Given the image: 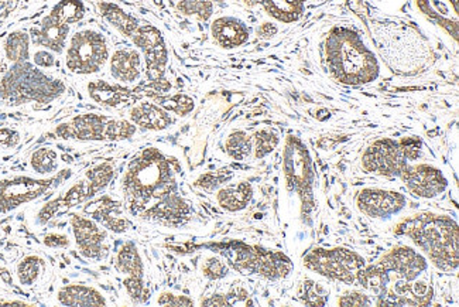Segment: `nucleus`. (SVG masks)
<instances>
[{
  "mask_svg": "<svg viewBox=\"0 0 459 307\" xmlns=\"http://www.w3.org/2000/svg\"><path fill=\"white\" fill-rule=\"evenodd\" d=\"M252 184L247 183V181L225 186V188L220 189L217 194L220 207L228 211V213H238V211L245 210L252 201Z\"/></svg>",
  "mask_w": 459,
  "mask_h": 307,
  "instance_id": "bb28decb",
  "label": "nucleus"
},
{
  "mask_svg": "<svg viewBox=\"0 0 459 307\" xmlns=\"http://www.w3.org/2000/svg\"><path fill=\"white\" fill-rule=\"evenodd\" d=\"M64 83L47 77L46 74L24 61L16 63L0 83V95L11 105H22L29 101L50 102L63 94Z\"/></svg>",
  "mask_w": 459,
  "mask_h": 307,
  "instance_id": "20e7f679",
  "label": "nucleus"
},
{
  "mask_svg": "<svg viewBox=\"0 0 459 307\" xmlns=\"http://www.w3.org/2000/svg\"><path fill=\"white\" fill-rule=\"evenodd\" d=\"M423 144L419 137L379 139L373 142L362 154V167L367 173L382 178H399L409 164L414 163L421 154Z\"/></svg>",
  "mask_w": 459,
  "mask_h": 307,
  "instance_id": "39448f33",
  "label": "nucleus"
},
{
  "mask_svg": "<svg viewBox=\"0 0 459 307\" xmlns=\"http://www.w3.org/2000/svg\"><path fill=\"white\" fill-rule=\"evenodd\" d=\"M211 34L220 48L232 50L247 44L250 39V31L245 22L238 17H218L211 24Z\"/></svg>",
  "mask_w": 459,
  "mask_h": 307,
  "instance_id": "6ab92c4d",
  "label": "nucleus"
},
{
  "mask_svg": "<svg viewBox=\"0 0 459 307\" xmlns=\"http://www.w3.org/2000/svg\"><path fill=\"white\" fill-rule=\"evenodd\" d=\"M122 204L114 200L109 196H102L97 200L90 201L83 213L91 215V218L97 221L107 231L115 234H124L129 230L130 221L122 215Z\"/></svg>",
  "mask_w": 459,
  "mask_h": 307,
  "instance_id": "a211bd4d",
  "label": "nucleus"
},
{
  "mask_svg": "<svg viewBox=\"0 0 459 307\" xmlns=\"http://www.w3.org/2000/svg\"><path fill=\"white\" fill-rule=\"evenodd\" d=\"M130 122L142 127L144 130H153V132H160L173 125V118L170 112H167L164 108L159 104H153L149 101L140 102L130 110Z\"/></svg>",
  "mask_w": 459,
  "mask_h": 307,
  "instance_id": "412c9836",
  "label": "nucleus"
},
{
  "mask_svg": "<svg viewBox=\"0 0 459 307\" xmlns=\"http://www.w3.org/2000/svg\"><path fill=\"white\" fill-rule=\"evenodd\" d=\"M159 306H194L193 299L184 294H176L173 292H163L157 299Z\"/></svg>",
  "mask_w": 459,
  "mask_h": 307,
  "instance_id": "a19ab883",
  "label": "nucleus"
},
{
  "mask_svg": "<svg viewBox=\"0 0 459 307\" xmlns=\"http://www.w3.org/2000/svg\"><path fill=\"white\" fill-rule=\"evenodd\" d=\"M407 206V198L399 191L385 189H363L356 196V207L363 215L369 218L393 217Z\"/></svg>",
  "mask_w": 459,
  "mask_h": 307,
  "instance_id": "2eb2a0df",
  "label": "nucleus"
},
{
  "mask_svg": "<svg viewBox=\"0 0 459 307\" xmlns=\"http://www.w3.org/2000/svg\"><path fill=\"white\" fill-rule=\"evenodd\" d=\"M44 260L37 255H29L17 265V277L23 286H30L40 277Z\"/></svg>",
  "mask_w": 459,
  "mask_h": 307,
  "instance_id": "f704fd0d",
  "label": "nucleus"
},
{
  "mask_svg": "<svg viewBox=\"0 0 459 307\" xmlns=\"http://www.w3.org/2000/svg\"><path fill=\"white\" fill-rule=\"evenodd\" d=\"M58 302L64 306H107L104 294L95 287L87 285H68L61 287L57 294Z\"/></svg>",
  "mask_w": 459,
  "mask_h": 307,
  "instance_id": "a878e982",
  "label": "nucleus"
},
{
  "mask_svg": "<svg viewBox=\"0 0 459 307\" xmlns=\"http://www.w3.org/2000/svg\"><path fill=\"white\" fill-rule=\"evenodd\" d=\"M304 265L310 271L316 272L330 281L353 285L358 284V277L363 268L367 267V262L355 250L345 248H316L304 257Z\"/></svg>",
  "mask_w": 459,
  "mask_h": 307,
  "instance_id": "0eeeda50",
  "label": "nucleus"
},
{
  "mask_svg": "<svg viewBox=\"0 0 459 307\" xmlns=\"http://www.w3.org/2000/svg\"><path fill=\"white\" fill-rule=\"evenodd\" d=\"M108 58L109 48L104 34L85 29L71 37L65 54V66L71 73L90 75L100 71Z\"/></svg>",
  "mask_w": 459,
  "mask_h": 307,
  "instance_id": "6e6552de",
  "label": "nucleus"
},
{
  "mask_svg": "<svg viewBox=\"0 0 459 307\" xmlns=\"http://www.w3.org/2000/svg\"><path fill=\"white\" fill-rule=\"evenodd\" d=\"M43 242L48 248H67L70 245V240H68L67 235L57 234V232L46 235Z\"/></svg>",
  "mask_w": 459,
  "mask_h": 307,
  "instance_id": "a18cd8bd",
  "label": "nucleus"
},
{
  "mask_svg": "<svg viewBox=\"0 0 459 307\" xmlns=\"http://www.w3.org/2000/svg\"><path fill=\"white\" fill-rule=\"evenodd\" d=\"M180 164L156 147L139 152L127 164L122 179L125 208L144 220L146 214L177 193Z\"/></svg>",
  "mask_w": 459,
  "mask_h": 307,
  "instance_id": "f257e3e1",
  "label": "nucleus"
},
{
  "mask_svg": "<svg viewBox=\"0 0 459 307\" xmlns=\"http://www.w3.org/2000/svg\"><path fill=\"white\" fill-rule=\"evenodd\" d=\"M293 264L283 252L257 248L256 275L269 281H279L290 276Z\"/></svg>",
  "mask_w": 459,
  "mask_h": 307,
  "instance_id": "5701e85b",
  "label": "nucleus"
},
{
  "mask_svg": "<svg viewBox=\"0 0 459 307\" xmlns=\"http://www.w3.org/2000/svg\"><path fill=\"white\" fill-rule=\"evenodd\" d=\"M110 74L120 83H134L142 75V56L136 48H119L110 57Z\"/></svg>",
  "mask_w": 459,
  "mask_h": 307,
  "instance_id": "4be33fe9",
  "label": "nucleus"
},
{
  "mask_svg": "<svg viewBox=\"0 0 459 307\" xmlns=\"http://www.w3.org/2000/svg\"><path fill=\"white\" fill-rule=\"evenodd\" d=\"M30 166L39 174L56 173L58 169L57 152L51 147H41L31 154Z\"/></svg>",
  "mask_w": 459,
  "mask_h": 307,
  "instance_id": "72a5a7b5",
  "label": "nucleus"
},
{
  "mask_svg": "<svg viewBox=\"0 0 459 307\" xmlns=\"http://www.w3.org/2000/svg\"><path fill=\"white\" fill-rule=\"evenodd\" d=\"M409 193L420 198H436L448 188L443 171L429 163L409 164L399 176Z\"/></svg>",
  "mask_w": 459,
  "mask_h": 307,
  "instance_id": "9b49d317",
  "label": "nucleus"
},
{
  "mask_svg": "<svg viewBox=\"0 0 459 307\" xmlns=\"http://www.w3.org/2000/svg\"><path fill=\"white\" fill-rule=\"evenodd\" d=\"M71 171H63L54 178L31 179L26 176L0 180V213L14 210L41 197L47 191L70 179Z\"/></svg>",
  "mask_w": 459,
  "mask_h": 307,
  "instance_id": "1a4fd4ad",
  "label": "nucleus"
},
{
  "mask_svg": "<svg viewBox=\"0 0 459 307\" xmlns=\"http://www.w3.org/2000/svg\"><path fill=\"white\" fill-rule=\"evenodd\" d=\"M232 179V174L228 171H215V173H205L195 181L196 188L203 190L212 191L220 189L221 186Z\"/></svg>",
  "mask_w": 459,
  "mask_h": 307,
  "instance_id": "58836bf2",
  "label": "nucleus"
},
{
  "mask_svg": "<svg viewBox=\"0 0 459 307\" xmlns=\"http://www.w3.org/2000/svg\"><path fill=\"white\" fill-rule=\"evenodd\" d=\"M212 2H225V0H212Z\"/></svg>",
  "mask_w": 459,
  "mask_h": 307,
  "instance_id": "09e8293b",
  "label": "nucleus"
},
{
  "mask_svg": "<svg viewBox=\"0 0 459 307\" xmlns=\"http://www.w3.org/2000/svg\"><path fill=\"white\" fill-rule=\"evenodd\" d=\"M252 142L255 159H264L272 152L276 151L280 144V137L274 130L264 127V129L256 130L252 135Z\"/></svg>",
  "mask_w": 459,
  "mask_h": 307,
  "instance_id": "473e14b6",
  "label": "nucleus"
},
{
  "mask_svg": "<svg viewBox=\"0 0 459 307\" xmlns=\"http://www.w3.org/2000/svg\"><path fill=\"white\" fill-rule=\"evenodd\" d=\"M323 287L313 281L304 282V302L311 306H324L325 299H324Z\"/></svg>",
  "mask_w": 459,
  "mask_h": 307,
  "instance_id": "ea45409f",
  "label": "nucleus"
},
{
  "mask_svg": "<svg viewBox=\"0 0 459 307\" xmlns=\"http://www.w3.org/2000/svg\"><path fill=\"white\" fill-rule=\"evenodd\" d=\"M159 105L167 112H173L177 117H186L193 112L195 108V101L186 94H176L171 97L161 98L159 100Z\"/></svg>",
  "mask_w": 459,
  "mask_h": 307,
  "instance_id": "e433bc0d",
  "label": "nucleus"
},
{
  "mask_svg": "<svg viewBox=\"0 0 459 307\" xmlns=\"http://www.w3.org/2000/svg\"><path fill=\"white\" fill-rule=\"evenodd\" d=\"M177 11L184 16L196 17L198 21L208 22L213 14L212 0H180Z\"/></svg>",
  "mask_w": 459,
  "mask_h": 307,
  "instance_id": "c9c22d12",
  "label": "nucleus"
},
{
  "mask_svg": "<svg viewBox=\"0 0 459 307\" xmlns=\"http://www.w3.org/2000/svg\"><path fill=\"white\" fill-rule=\"evenodd\" d=\"M325 61L331 75L345 85H367L380 75L377 54L350 27L331 29L325 40Z\"/></svg>",
  "mask_w": 459,
  "mask_h": 307,
  "instance_id": "f03ea898",
  "label": "nucleus"
},
{
  "mask_svg": "<svg viewBox=\"0 0 459 307\" xmlns=\"http://www.w3.org/2000/svg\"><path fill=\"white\" fill-rule=\"evenodd\" d=\"M4 54L12 63H24L30 57V36L24 31H13L4 40Z\"/></svg>",
  "mask_w": 459,
  "mask_h": 307,
  "instance_id": "c756f323",
  "label": "nucleus"
},
{
  "mask_svg": "<svg viewBox=\"0 0 459 307\" xmlns=\"http://www.w3.org/2000/svg\"><path fill=\"white\" fill-rule=\"evenodd\" d=\"M100 12L105 21L112 24L125 37L132 39L139 29L140 22L137 21L136 17L126 13L124 9H120L117 4L102 2V4H100Z\"/></svg>",
  "mask_w": 459,
  "mask_h": 307,
  "instance_id": "cd10ccee",
  "label": "nucleus"
},
{
  "mask_svg": "<svg viewBox=\"0 0 459 307\" xmlns=\"http://www.w3.org/2000/svg\"><path fill=\"white\" fill-rule=\"evenodd\" d=\"M134 46L143 51L146 73L154 83H163L164 71L169 63V51L163 34L152 24H140L132 37Z\"/></svg>",
  "mask_w": 459,
  "mask_h": 307,
  "instance_id": "9d476101",
  "label": "nucleus"
},
{
  "mask_svg": "<svg viewBox=\"0 0 459 307\" xmlns=\"http://www.w3.org/2000/svg\"><path fill=\"white\" fill-rule=\"evenodd\" d=\"M33 61L37 67L51 68L56 64V57L48 50H39L34 53Z\"/></svg>",
  "mask_w": 459,
  "mask_h": 307,
  "instance_id": "c03bdc74",
  "label": "nucleus"
},
{
  "mask_svg": "<svg viewBox=\"0 0 459 307\" xmlns=\"http://www.w3.org/2000/svg\"><path fill=\"white\" fill-rule=\"evenodd\" d=\"M51 16L65 24H75L85 16V6L81 0H60L51 9Z\"/></svg>",
  "mask_w": 459,
  "mask_h": 307,
  "instance_id": "2f4dec72",
  "label": "nucleus"
},
{
  "mask_svg": "<svg viewBox=\"0 0 459 307\" xmlns=\"http://www.w3.org/2000/svg\"><path fill=\"white\" fill-rule=\"evenodd\" d=\"M416 4L427 21L439 27L455 43L458 41V0H416Z\"/></svg>",
  "mask_w": 459,
  "mask_h": 307,
  "instance_id": "dca6fc26",
  "label": "nucleus"
},
{
  "mask_svg": "<svg viewBox=\"0 0 459 307\" xmlns=\"http://www.w3.org/2000/svg\"><path fill=\"white\" fill-rule=\"evenodd\" d=\"M137 127L126 119H114L100 114H82L58 125L54 134L73 141H127L136 134Z\"/></svg>",
  "mask_w": 459,
  "mask_h": 307,
  "instance_id": "423d86ee",
  "label": "nucleus"
},
{
  "mask_svg": "<svg viewBox=\"0 0 459 307\" xmlns=\"http://www.w3.org/2000/svg\"><path fill=\"white\" fill-rule=\"evenodd\" d=\"M394 234L413 241L439 271L458 269V224L453 218L429 211L413 214L400 221Z\"/></svg>",
  "mask_w": 459,
  "mask_h": 307,
  "instance_id": "7ed1b4c3",
  "label": "nucleus"
},
{
  "mask_svg": "<svg viewBox=\"0 0 459 307\" xmlns=\"http://www.w3.org/2000/svg\"><path fill=\"white\" fill-rule=\"evenodd\" d=\"M340 306H367L370 304L369 296L363 292L352 291L343 294L338 301Z\"/></svg>",
  "mask_w": 459,
  "mask_h": 307,
  "instance_id": "79ce46f5",
  "label": "nucleus"
},
{
  "mask_svg": "<svg viewBox=\"0 0 459 307\" xmlns=\"http://www.w3.org/2000/svg\"><path fill=\"white\" fill-rule=\"evenodd\" d=\"M250 6H260L276 21L291 23L303 14L304 7L314 0H245Z\"/></svg>",
  "mask_w": 459,
  "mask_h": 307,
  "instance_id": "393cba45",
  "label": "nucleus"
},
{
  "mask_svg": "<svg viewBox=\"0 0 459 307\" xmlns=\"http://www.w3.org/2000/svg\"><path fill=\"white\" fill-rule=\"evenodd\" d=\"M203 306H228L230 302L228 301V296L225 294H213L207 301H203Z\"/></svg>",
  "mask_w": 459,
  "mask_h": 307,
  "instance_id": "49530a36",
  "label": "nucleus"
},
{
  "mask_svg": "<svg viewBox=\"0 0 459 307\" xmlns=\"http://www.w3.org/2000/svg\"><path fill=\"white\" fill-rule=\"evenodd\" d=\"M88 91H90L91 98L100 105H109V107H117L122 104L129 98L130 91L126 88L108 83L107 81H93L88 83Z\"/></svg>",
  "mask_w": 459,
  "mask_h": 307,
  "instance_id": "c85d7f7f",
  "label": "nucleus"
},
{
  "mask_svg": "<svg viewBox=\"0 0 459 307\" xmlns=\"http://www.w3.org/2000/svg\"><path fill=\"white\" fill-rule=\"evenodd\" d=\"M21 142V134L11 127H2L0 129V145L6 147H14Z\"/></svg>",
  "mask_w": 459,
  "mask_h": 307,
  "instance_id": "37998d69",
  "label": "nucleus"
},
{
  "mask_svg": "<svg viewBox=\"0 0 459 307\" xmlns=\"http://www.w3.org/2000/svg\"><path fill=\"white\" fill-rule=\"evenodd\" d=\"M225 152L233 161H247L253 154L252 136L245 130H233L225 142Z\"/></svg>",
  "mask_w": 459,
  "mask_h": 307,
  "instance_id": "7c9ffc66",
  "label": "nucleus"
},
{
  "mask_svg": "<svg viewBox=\"0 0 459 307\" xmlns=\"http://www.w3.org/2000/svg\"><path fill=\"white\" fill-rule=\"evenodd\" d=\"M277 33V27L272 26L270 23H264L259 29V36L262 37H273Z\"/></svg>",
  "mask_w": 459,
  "mask_h": 307,
  "instance_id": "de8ad7c7",
  "label": "nucleus"
},
{
  "mask_svg": "<svg viewBox=\"0 0 459 307\" xmlns=\"http://www.w3.org/2000/svg\"><path fill=\"white\" fill-rule=\"evenodd\" d=\"M190 204L176 193L161 201L153 210H150L144 220L160 221L164 224H180L190 218Z\"/></svg>",
  "mask_w": 459,
  "mask_h": 307,
  "instance_id": "b1692460",
  "label": "nucleus"
},
{
  "mask_svg": "<svg viewBox=\"0 0 459 307\" xmlns=\"http://www.w3.org/2000/svg\"><path fill=\"white\" fill-rule=\"evenodd\" d=\"M100 190L102 189L98 184L93 183L85 176L83 180L74 184L73 188L68 189L65 193H63V196L47 204L46 207L39 213V223L46 224L47 221H50L54 215H57L58 213H63V211L65 213V211L75 207L78 204L91 200Z\"/></svg>",
  "mask_w": 459,
  "mask_h": 307,
  "instance_id": "f3484780",
  "label": "nucleus"
},
{
  "mask_svg": "<svg viewBox=\"0 0 459 307\" xmlns=\"http://www.w3.org/2000/svg\"><path fill=\"white\" fill-rule=\"evenodd\" d=\"M74 238L81 255L87 259L100 260L108 254V231L100 227L97 221L73 214L70 217Z\"/></svg>",
  "mask_w": 459,
  "mask_h": 307,
  "instance_id": "f8f14e48",
  "label": "nucleus"
},
{
  "mask_svg": "<svg viewBox=\"0 0 459 307\" xmlns=\"http://www.w3.org/2000/svg\"><path fill=\"white\" fill-rule=\"evenodd\" d=\"M201 272L210 281H220L230 274V267L221 258L211 257L204 260L201 265Z\"/></svg>",
  "mask_w": 459,
  "mask_h": 307,
  "instance_id": "4c0bfd02",
  "label": "nucleus"
},
{
  "mask_svg": "<svg viewBox=\"0 0 459 307\" xmlns=\"http://www.w3.org/2000/svg\"><path fill=\"white\" fill-rule=\"evenodd\" d=\"M377 265L387 272V275H396L402 281H416L429 269V262L423 254L407 245H399L380 258Z\"/></svg>",
  "mask_w": 459,
  "mask_h": 307,
  "instance_id": "4468645a",
  "label": "nucleus"
},
{
  "mask_svg": "<svg viewBox=\"0 0 459 307\" xmlns=\"http://www.w3.org/2000/svg\"><path fill=\"white\" fill-rule=\"evenodd\" d=\"M68 34H70V24L63 23L48 14L41 21L40 26L31 29L30 40L36 46L61 54L67 43Z\"/></svg>",
  "mask_w": 459,
  "mask_h": 307,
  "instance_id": "aec40b11",
  "label": "nucleus"
},
{
  "mask_svg": "<svg viewBox=\"0 0 459 307\" xmlns=\"http://www.w3.org/2000/svg\"><path fill=\"white\" fill-rule=\"evenodd\" d=\"M115 267L119 274L124 275V286L127 294L134 303H142L146 299V287H144L143 260L140 257L134 242H125L119 248L115 259Z\"/></svg>",
  "mask_w": 459,
  "mask_h": 307,
  "instance_id": "ddd939ff",
  "label": "nucleus"
}]
</instances>
